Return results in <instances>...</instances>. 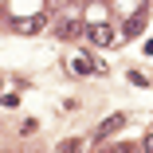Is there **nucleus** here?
Segmentation results:
<instances>
[{
    "label": "nucleus",
    "mask_w": 153,
    "mask_h": 153,
    "mask_svg": "<svg viewBox=\"0 0 153 153\" xmlns=\"http://www.w3.org/2000/svg\"><path fill=\"white\" fill-rule=\"evenodd\" d=\"M122 126H126V114H110L102 126H98V134H94V137H98V141H106V137H110V134H118Z\"/></svg>",
    "instance_id": "1"
},
{
    "label": "nucleus",
    "mask_w": 153,
    "mask_h": 153,
    "mask_svg": "<svg viewBox=\"0 0 153 153\" xmlns=\"http://www.w3.org/2000/svg\"><path fill=\"white\" fill-rule=\"evenodd\" d=\"M39 27H43V20H20V24H16V32L32 36V32H39Z\"/></svg>",
    "instance_id": "2"
},
{
    "label": "nucleus",
    "mask_w": 153,
    "mask_h": 153,
    "mask_svg": "<svg viewBox=\"0 0 153 153\" xmlns=\"http://www.w3.org/2000/svg\"><path fill=\"white\" fill-rule=\"evenodd\" d=\"M90 36H94V43H110V39H114V32H110V27H94Z\"/></svg>",
    "instance_id": "3"
},
{
    "label": "nucleus",
    "mask_w": 153,
    "mask_h": 153,
    "mask_svg": "<svg viewBox=\"0 0 153 153\" xmlns=\"http://www.w3.org/2000/svg\"><path fill=\"white\" fill-rule=\"evenodd\" d=\"M55 153H79V141H63V145H59Z\"/></svg>",
    "instance_id": "4"
},
{
    "label": "nucleus",
    "mask_w": 153,
    "mask_h": 153,
    "mask_svg": "<svg viewBox=\"0 0 153 153\" xmlns=\"http://www.w3.org/2000/svg\"><path fill=\"white\" fill-rule=\"evenodd\" d=\"M141 153H153V134H145V137H141Z\"/></svg>",
    "instance_id": "5"
},
{
    "label": "nucleus",
    "mask_w": 153,
    "mask_h": 153,
    "mask_svg": "<svg viewBox=\"0 0 153 153\" xmlns=\"http://www.w3.org/2000/svg\"><path fill=\"white\" fill-rule=\"evenodd\" d=\"M110 153H134V145H114Z\"/></svg>",
    "instance_id": "6"
}]
</instances>
